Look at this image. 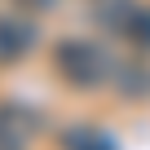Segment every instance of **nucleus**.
<instances>
[{
    "label": "nucleus",
    "instance_id": "1",
    "mask_svg": "<svg viewBox=\"0 0 150 150\" xmlns=\"http://www.w3.org/2000/svg\"><path fill=\"white\" fill-rule=\"evenodd\" d=\"M110 57L106 49H97L93 40H80V35H66L53 44V71L62 75V80L71 88H97L110 80Z\"/></svg>",
    "mask_w": 150,
    "mask_h": 150
},
{
    "label": "nucleus",
    "instance_id": "2",
    "mask_svg": "<svg viewBox=\"0 0 150 150\" xmlns=\"http://www.w3.org/2000/svg\"><path fill=\"white\" fill-rule=\"evenodd\" d=\"M93 18H97V27L115 31L132 49H141V53L150 49V5H137V0H97Z\"/></svg>",
    "mask_w": 150,
    "mask_h": 150
},
{
    "label": "nucleus",
    "instance_id": "3",
    "mask_svg": "<svg viewBox=\"0 0 150 150\" xmlns=\"http://www.w3.org/2000/svg\"><path fill=\"white\" fill-rule=\"evenodd\" d=\"M40 40V27L27 13H0V66L22 62Z\"/></svg>",
    "mask_w": 150,
    "mask_h": 150
},
{
    "label": "nucleus",
    "instance_id": "4",
    "mask_svg": "<svg viewBox=\"0 0 150 150\" xmlns=\"http://www.w3.org/2000/svg\"><path fill=\"white\" fill-rule=\"evenodd\" d=\"M35 132H40V115L35 110H27L22 102L0 106V150H27Z\"/></svg>",
    "mask_w": 150,
    "mask_h": 150
},
{
    "label": "nucleus",
    "instance_id": "5",
    "mask_svg": "<svg viewBox=\"0 0 150 150\" xmlns=\"http://www.w3.org/2000/svg\"><path fill=\"white\" fill-rule=\"evenodd\" d=\"M62 150H119V146H115V137H106L93 124H71L62 132Z\"/></svg>",
    "mask_w": 150,
    "mask_h": 150
},
{
    "label": "nucleus",
    "instance_id": "6",
    "mask_svg": "<svg viewBox=\"0 0 150 150\" xmlns=\"http://www.w3.org/2000/svg\"><path fill=\"white\" fill-rule=\"evenodd\" d=\"M110 80L119 84L124 97H146V93H150V71L137 66V62H115V66H110Z\"/></svg>",
    "mask_w": 150,
    "mask_h": 150
},
{
    "label": "nucleus",
    "instance_id": "7",
    "mask_svg": "<svg viewBox=\"0 0 150 150\" xmlns=\"http://www.w3.org/2000/svg\"><path fill=\"white\" fill-rule=\"evenodd\" d=\"M22 5H27V9H49L53 0H22Z\"/></svg>",
    "mask_w": 150,
    "mask_h": 150
}]
</instances>
